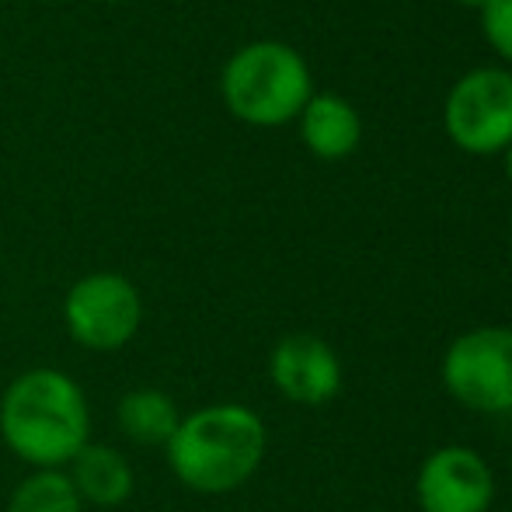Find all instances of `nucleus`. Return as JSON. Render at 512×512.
<instances>
[{
	"mask_svg": "<svg viewBox=\"0 0 512 512\" xmlns=\"http://www.w3.org/2000/svg\"><path fill=\"white\" fill-rule=\"evenodd\" d=\"M0 439L35 471H63L91 443L81 384L53 366L18 373L0 398Z\"/></svg>",
	"mask_w": 512,
	"mask_h": 512,
	"instance_id": "1",
	"label": "nucleus"
},
{
	"mask_svg": "<svg viewBox=\"0 0 512 512\" xmlns=\"http://www.w3.org/2000/svg\"><path fill=\"white\" fill-rule=\"evenodd\" d=\"M506 175H509V182H512V143H509V150H506Z\"/></svg>",
	"mask_w": 512,
	"mask_h": 512,
	"instance_id": "14",
	"label": "nucleus"
},
{
	"mask_svg": "<svg viewBox=\"0 0 512 512\" xmlns=\"http://www.w3.org/2000/svg\"><path fill=\"white\" fill-rule=\"evenodd\" d=\"M269 450L262 415L237 401L189 411L168 439V467L189 492L230 495L258 474Z\"/></svg>",
	"mask_w": 512,
	"mask_h": 512,
	"instance_id": "2",
	"label": "nucleus"
},
{
	"mask_svg": "<svg viewBox=\"0 0 512 512\" xmlns=\"http://www.w3.org/2000/svg\"><path fill=\"white\" fill-rule=\"evenodd\" d=\"M112 4H126V0H112Z\"/></svg>",
	"mask_w": 512,
	"mask_h": 512,
	"instance_id": "17",
	"label": "nucleus"
},
{
	"mask_svg": "<svg viewBox=\"0 0 512 512\" xmlns=\"http://www.w3.org/2000/svg\"><path fill=\"white\" fill-rule=\"evenodd\" d=\"M450 140L467 154H495L512 143V70L474 67L450 88L443 105Z\"/></svg>",
	"mask_w": 512,
	"mask_h": 512,
	"instance_id": "6",
	"label": "nucleus"
},
{
	"mask_svg": "<svg viewBox=\"0 0 512 512\" xmlns=\"http://www.w3.org/2000/svg\"><path fill=\"white\" fill-rule=\"evenodd\" d=\"M220 95L230 115L248 126H283L310 102L307 60L279 39L241 46L220 74Z\"/></svg>",
	"mask_w": 512,
	"mask_h": 512,
	"instance_id": "3",
	"label": "nucleus"
},
{
	"mask_svg": "<svg viewBox=\"0 0 512 512\" xmlns=\"http://www.w3.org/2000/svg\"><path fill=\"white\" fill-rule=\"evenodd\" d=\"M481 11V32L492 42L502 60L512 63V0H485Z\"/></svg>",
	"mask_w": 512,
	"mask_h": 512,
	"instance_id": "13",
	"label": "nucleus"
},
{
	"mask_svg": "<svg viewBox=\"0 0 512 512\" xmlns=\"http://www.w3.org/2000/svg\"><path fill=\"white\" fill-rule=\"evenodd\" d=\"M509 248H512V223H509Z\"/></svg>",
	"mask_w": 512,
	"mask_h": 512,
	"instance_id": "16",
	"label": "nucleus"
},
{
	"mask_svg": "<svg viewBox=\"0 0 512 512\" xmlns=\"http://www.w3.org/2000/svg\"><path fill=\"white\" fill-rule=\"evenodd\" d=\"M67 467V478L74 481L84 506L115 509L122 502H129V495L136 488L133 464L108 443H88Z\"/></svg>",
	"mask_w": 512,
	"mask_h": 512,
	"instance_id": "10",
	"label": "nucleus"
},
{
	"mask_svg": "<svg viewBox=\"0 0 512 512\" xmlns=\"http://www.w3.org/2000/svg\"><path fill=\"white\" fill-rule=\"evenodd\" d=\"M269 380L290 405L321 408L342 391V359L321 335L293 331L272 345Z\"/></svg>",
	"mask_w": 512,
	"mask_h": 512,
	"instance_id": "8",
	"label": "nucleus"
},
{
	"mask_svg": "<svg viewBox=\"0 0 512 512\" xmlns=\"http://www.w3.org/2000/svg\"><path fill=\"white\" fill-rule=\"evenodd\" d=\"M7 512H84V502L67 471H32L11 492Z\"/></svg>",
	"mask_w": 512,
	"mask_h": 512,
	"instance_id": "12",
	"label": "nucleus"
},
{
	"mask_svg": "<svg viewBox=\"0 0 512 512\" xmlns=\"http://www.w3.org/2000/svg\"><path fill=\"white\" fill-rule=\"evenodd\" d=\"M443 387L457 405L478 415L512 411V328L485 324L457 335L439 366Z\"/></svg>",
	"mask_w": 512,
	"mask_h": 512,
	"instance_id": "4",
	"label": "nucleus"
},
{
	"mask_svg": "<svg viewBox=\"0 0 512 512\" xmlns=\"http://www.w3.org/2000/svg\"><path fill=\"white\" fill-rule=\"evenodd\" d=\"M300 119V136H304L307 150L321 161H342L363 140V119L352 108L349 98L324 91V95H310Z\"/></svg>",
	"mask_w": 512,
	"mask_h": 512,
	"instance_id": "9",
	"label": "nucleus"
},
{
	"mask_svg": "<svg viewBox=\"0 0 512 512\" xmlns=\"http://www.w3.org/2000/svg\"><path fill=\"white\" fill-rule=\"evenodd\" d=\"M67 335L88 352H119L143 328V297L122 272H88L63 297Z\"/></svg>",
	"mask_w": 512,
	"mask_h": 512,
	"instance_id": "5",
	"label": "nucleus"
},
{
	"mask_svg": "<svg viewBox=\"0 0 512 512\" xmlns=\"http://www.w3.org/2000/svg\"><path fill=\"white\" fill-rule=\"evenodd\" d=\"M464 4H474V7H481V4H485V0H464Z\"/></svg>",
	"mask_w": 512,
	"mask_h": 512,
	"instance_id": "15",
	"label": "nucleus"
},
{
	"mask_svg": "<svg viewBox=\"0 0 512 512\" xmlns=\"http://www.w3.org/2000/svg\"><path fill=\"white\" fill-rule=\"evenodd\" d=\"M115 422L129 443L168 446V439L175 436L178 422H182V411L161 387H133L115 405Z\"/></svg>",
	"mask_w": 512,
	"mask_h": 512,
	"instance_id": "11",
	"label": "nucleus"
},
{
	"mask_svg": "<svg viewBox=\"0 0 512 512\" xmlns=\"http://www.w3.org/2000/svg\"><path fill=\"white\" fill-rule=\"evenodd\" d=\"M415 502L422 512H488L495 502V471L471 446H439L418 464Z\"/></svg>",
	"mask_w": 512,
	"mask_h": 512,
	"instance_id": "7",
	"label": "nucleus"
}]
</instances>
